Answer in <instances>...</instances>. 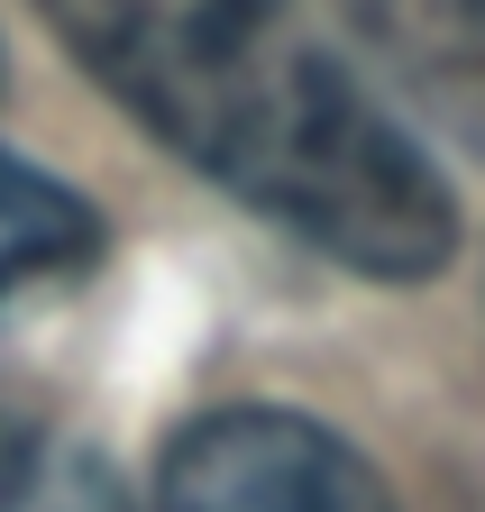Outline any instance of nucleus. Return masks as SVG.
<instances>
[{
	"label": "nucleus",
	"mask_w": 485,
	"mask_h": 512,
	"mask_svg": "<svg viewBox=\"0 0 485 512\" xmlns=\"http://www.w3.org/2000/svg\"><path fill=\"white\" fill-rule=\"evenodd\" d=\"M65 55L229 202L367 284H431L458 202L293 0H37Z\"/></svg>",
	"instance_id": "1"
},
{
	"label": "nucleus",
	"mask_w": 485,
	"mask_h": 512,
	"mask_svg": "<svg viewBox=\"0 0 485 512\" xmlns=\"http://www.w3.org/2000/svg\"><path fill=\"white\" fill-rule=\"evenodd\" d=\"M101 266V220L83 192H65L46 165L0 147V311L28 302V293H55Z\"/></svg>",
	"instance_id": "4"
},
{
	"label": "nucleus",
	"mask_w": 485,
	"mask_h": 512,
	"mask_svg": "<svg viewBox=\"0 0 485 512\" xmlns=\"http://www.w3.org/2000/svg\"><path fill=\"white\" fill-rule=\"evenodd\" d=\"M330 10L467 156H485V0H330Z\"/></svg>",
	"instance_id": "3"
},
{
	"label": "nucleus",
	"mask_w": 485,
	"mask_h": 512,
	"mask_svg": "<svg viewBox=\"0 0 485 512\" xmlns=\"http://www.w3.org/2000/svg\"><path fill=\"white\" fill-rule=\"evenodd\" d=\"M0 512H129L119 476L46 421L28 384L0 375Z\"/></svg>",
	"instance_id": "5"
},
{
	"label": "nucleus",
	"mask_w": 485,
	"mask_h": 512,
	"mask_svg": "<svg viewBox=\"0 0 485 512\" xmlns=\"http://www.w3.org/2000/svg\"><path fill=\"white\" fill-rule=\"evenodd\" d=\"M156 512H394L385 476L284 403H220L165 439Z\"/></svg>",
	"instance_id": "2"
}]
</instances>
